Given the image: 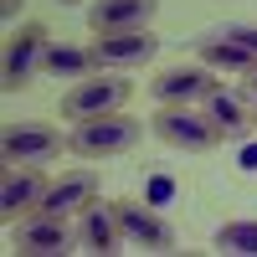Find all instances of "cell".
Segmentation results:
<instances>
[{
    "instance_id": "6da1fadb",
    "label": "cell",
    "mask_w": 257,
    "mask_h": 257,
    "mask_svg": "<svg viewBox=\"0 0 257 257\" xmlns=\"http://www.w3.org/2000/svg\"><path fill=\"white\" fill-rule=\"evenodd\" d=\"M139 134H144L139 118H128V113H98V118H82L72 128L67 149L82 155V160H113V155H128V149L139 144Z\"/></svg>"
},
{
    "instance_id": "7a4b0ae2",
    "label": "cell",
    "mask_w": 257,
    "mask_h": 257,
    "mask_svg": "<svg viewBox=\"0 0 257 257\" xmlns=\"http://www.w3.org/2000/svg\"><path fill=\"white\" fill-rule=\"evenodd\" d=\"M128 93H134V82H128L123 72L82 77V82H72V88H67V98H62V118L82 123V118H98V113H118L123 103H128Z\"/></svg>"
},
{
    "instance_id": "3957f363",
    "label": "cell",
    "mask_w": 257,
    "mask_h": 257,
    "mask_svg": "<svg viewBox=\"0 0 257 257\" xmlns=\"http://www.w3.org/2000/svg\"><path fill=\"white\" fill-rule=\"evenodd\" d=\"M149 128H155L160 144L185 149V155H206V149L221 144V134L211 128V118L196 113V108H180V103H160V113L149 118Z\"/></svg>"
},
{
    "instance_id": "277c9868",
    "label": "cell",
    "mask_w": 257,
    "mask_h": 257,
    "mask_svg": "<svg viewBox=\"0 0 257 257\" xmlns=\"http://www.w3.org/2000/svg\"><path fill=\"white\" fill-rule=\"evenodd\" d=\"M52 47V36L47 26H36V21H26L16 36H11V47H6V67H0V88L6 93H21V88H31V77L41 72V57H47Z\"/></svg>"
},
{
    "instance_id": "5b68a950",
    "label": "cell",
    "mask_w": 257,
    "mask_h": 257,
    "mask_svg": "<svg viewBox=\"0 0 257 257\" xmlns=\"http://www.w3.org/2000/svg\"><path fill=\"white\" fill-rule=\"evenodd\" d=\"M62 149H67V139H62L52 123H16V128H6L0 160L16 165V170H26V165H52Z\"/></svg>"
},
{
    "instance_id": "8992f818",
    "label": "cell",
    "mask_w": 257,
    "mask_h": 257,
    "mask_svg": "<svg viewBox=\"0 0 257 257\" xmlns=\"http://www.w3.org/2000/svg\"><path fill=\"white\" fill-rule=\"evenodd\" d=\"M88 52H93V67H103V72H128V67H144V62L160 52V41L139 26V31H108V36H93Z\"/></svg>"
},
{
    "instance_id": "52a82bcc",
    "label": "cell",
    "mask_w": 257,
    "mask_h": 257,
    "mask_svg": "<svg viewBox=\"0 0 257 257\" xmlns=\"http://www.w3.org/2000/svg\"><path fill=\"white\" fill-rule=\"evenodd\" d=\"M113 221L123 231V242H134V247H149V252H170L175 247V226H170L160 211H149L139 201H113Z\"/></svg>"
},
{
    "instance_id": "ba28073f",
    "label": "cell",
    "mask_w": 257,
    "mask_h": 257,
    "mask_svg": "<svg viewBox=\"0 0 257 257\" xmlns=\"http://www.w3.org/2000/svg\"><path fill=\"white\" fill-rule=\"evenodd\" d=\"M72 242V231L62 226L57 211H36V216H26L16 226V252H26V257H52V252H67Z\"/></svg>"
},
{
    "instance_id": "9c48e42d",
    "label": "cell",
    "mask_w": 257,
    "mask_h": 257,
    "mask_svg": "<svg viewBox=\"0 0 257 257\" xmlns=\"http://www.w3.org/2000/svg\"><path fill=\"white\" fill-rule=\"evenodd\" d=\"M149 93H155L160 103H180V108H190V103H201L206 93H216V77H211L206 67H165L155 82H149Z\"/></svg>"
},
{
    "instance_id": "30bf717a",
    "label": "cell",
    "mask_w": 257,
    "mask_h": 257,
    "mask_svg": "<svg viewBox=\"0 0 257 257\" xmlns=\"http://www.w3.org/2000/svg\"><path fill=\"white\" fill-rule=\"evenodd\" d=\"M160 11V0H93V36H108V31H139L149 26V16Z\"/></svg>"
},
{
    "instance_id": "8fae6325",
    "label": "cell",
    "mask_w": 257,
    "mask_h": 257,
    "mask_svg": "<svg viewBox=\"0 0 257 257\" xmlns=\"http://www.w3.org/2000/svg\"><path fill=\"white\" fill-rule=\"evenodd\" d=\"M52 180L41 175V165H26V170H6V185H0V211L6 216H26L47 201Z\"/></svg>"
},
{
    "instance_id": "7c38bea8",
    "label": "cell",
    "mask_w": 257,
    "mask_h": 257,
    "mask_svg": "<svg viewBox=\"0 0 257 257\" xmlns=\"http://www.w3.org/2000/svg\"><path fill=\"white\" fill-rule=\"evenodd\" d=\"M93 196H98V175H93V170H72V175H57V180H52V190H47V201H41V211L67 216V211L93 206Z\"/></svg>"
},
{
    "instance_id": "4fadbf2b",
    "label": "cell",
    "mask_w": 257,
    "mask_h": 257,
    "mask_svg": "<svg viewBox=\"0 0 257 257\" xmlns=\"http://www.w3.org/2000/svg\"><path fill=\"white\" fill-rule=\"evenodd\" d=\"M201 113L211 118V128H216L221 139H242L247 128H252V113H247V108H242V103L231 98V93H221V88L201 98Z\"/></svg>"
},
{
    "instance_id": "5bb4252c",
    "label": "cell",
    "mask_w": 257,
    "mask_h": 257,
    "mask_svg": "<svg viewBox=\"0 0 257 257\" xmlns=\"http://www.w3.org/2000/svg\"><path fill=\"white\" fill-rule=\"evenodd\" d=\"M41 72L57 77V82H82V77L98 72V67H93V52L88 47H62V41H52L47 57H41Z\"/></svg>"
},
{
    "instance_id": "9a60e30c",
    "label": "cell",
    "mask_w": 257,
    "mask_h": 257,
    "mask_svg": "<svg viewBox=\"0 0 257 257\" xmlns=\"http://www.w3.org/2000/svg\"><path fill=\"white\" fill-rule=\"evenodd\" d=\"M77 237L88 242L93 252H118V242H123V231H118V221H113V206H82V226H77Z\"/></svg>"
},
{
    "instance_id": "2e32d148",
    "label": "cell",
    "mask_w": 257,
    "mask_h": 257,
    "mask_svg": "<svg viewBox=\"0 0 257 257\" xmlns=\"http://www.w3.org/2000/svg\"><path fill=\"white\" fill-rule=\"evenodd\" d=\"M216 247L242 252V257H257V221H226L216 231Z\"/></svg>"
},
{
    "instance_id": "e0dca14e",
    "label": "cell",
    "mask_w": 257,
    "mask_h": 257,
    "mask_svg": "<svg viewBox=\"0 0 257 257\" xmlns=\"http://www.w3.org/2000/svg\"><path fill=\"white\" fill-rule=\"evenodd\" d=\"M21 6H26V0H0V21H6V26H11V21L21 16Z\"/></svg>"
},
{
    "instance_id": "ac0fdd59",
    "label": "cell",
    "mask_w": 257,
    "mask_h": 257,
    "mask_svg": "<svg viewBox=\"0 0 257 257\" xmlns=\"http://www.w3.org/2000/svg\"><path fill=\"white\" fill-rule=\"evenodd\" d=\"M242 77H247V93H257V67H252V72H242Z\"/></svg>"
},
{
    "instance_id": "d6986e66",
    "label": "cell",
    "mask_w": 257,
    "mask_h": 257,
    "mask_svg": "<svg viewBox=\"0 0 257 257\" xmlns=\"http://www.w3.org/2000/svg\"><path fill=\"white\" fill-rule=\"evenodd\" d=\"M62 6H77V0H62Z\"/></svg>"
},
{
    "instance_id": "ffe728a7",
    "label": "cell",
    "mask_w": 257,
    "mask_h": 257,
    "mask_svg": "<svg viewBox=\"0 0 257 257\" xmlns=\"http://www.w3.org/2000/svg\"><path fill=\"white\" fill-rule=\"evenodd\" d=\"M252 123H257V113H252Z\"/></svg>"
}]
</instances>
